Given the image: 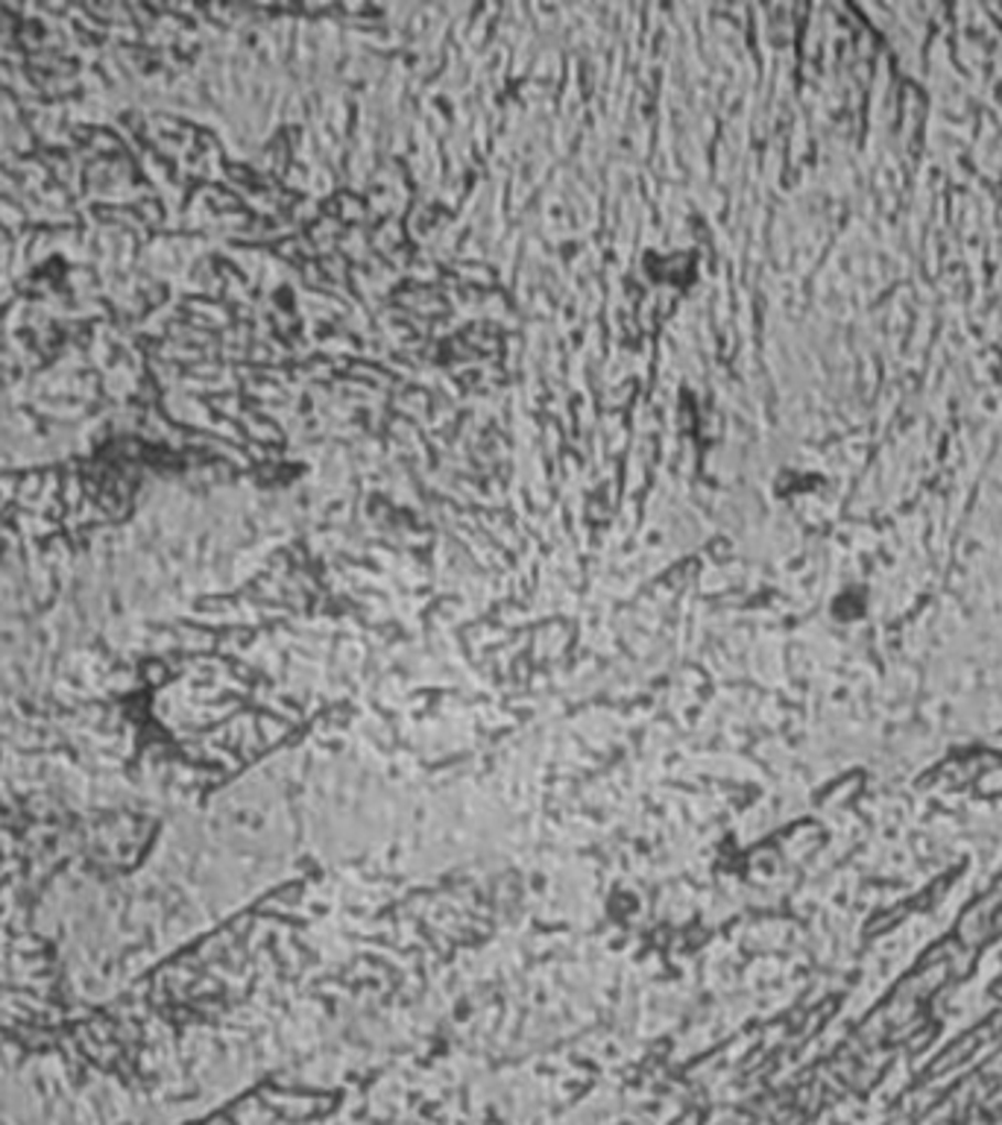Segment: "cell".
<instances>
[{
	"mask_svg": "<svg viewBox=\"0 0 1002 1125\" xmlns=\"http://www.w3.org/2000/svg\"><path fill=\"white\" fill-rule=\"evenodd\" d=\"M645 274L651 281L671 285V288H689L698 279V261L692 253H668V256L654 258L651 253L645 256Z\"/></svg>",
	"mask_w": 1002,
	"mask_h": 1125,
	"instance_id": "6da1fadb",
	"label": "cell"
}]
</instances>
